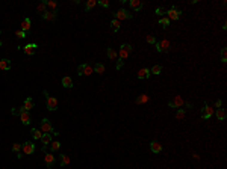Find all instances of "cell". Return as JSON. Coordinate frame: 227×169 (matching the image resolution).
<instances>
[{"instance_id":"f6af8a7d","label":"cell","mask_w":227,"mask_h":169,"mask_svg":"<svg viewBox=\"0 0 227 169\" xmlns=\"http://www.w3.org/2000/svg\"><path fill=\"white\" fill-rule=\"evenodd\" d=\"M221 106H223V101H221V100H217V101H215V109H221Z\"/></svg>"},{"instance_id":"d6986e66","label":"cell","mask_w":227,"mask_h":169,"mask_svg":"<svg viewBox=\"0 0 227 169\" xmlns=\"http://www.w3.org/2000/svg\"><path fill=\"white\" fill-rule=\"evenodd\" d=\"M129 5H130V8H132L133 11H141V9H142V6H144L141 0H130Z\"/></svg>"},{"instance_id":"b9f144b4","label":"cell","mask_w":227,"mask_h":169,"mask_svg":"<svg viewBox=\"0 0 227 169\" xmlns=\"http://www.w3.org/2000/svg\"><path fill=\"white\" fill-rule=\"evenodd\" d=\"M97 3L102 5L103 8H109V2H108V0H97Z\"/></svg>"},{"instance_id":"cb8c5ba5","label":"cell","mask_w":227,"mask_h":169,"mask_svg":"<svg viewBox=\"0 0 227 169\" xmlns=\"http://www.w3.org/2000/svg\"><path fill=\"white\" fill-rule=\"evenodd\" d=\"M106 55H108V58L111 59V61H117L118 59V55H117V52L115 50H114V48H108V50H106Z\"/></svg>"},{"instance_id":"ba28073f","label":"cell","mask_w":227,"mask_h":169,"mask_svg":"<svg viewBox=\"0 0 227 169\" xmlns=\"http://www.w3.org/2000/svg\"><path fill=\"white\" fill-rule=\"evenodd\" d=\"M21 151L24 153V154H33L35 153V143L33 142H24L21 145Z\"/></svg>"},{"instance_id":"d6a6232c","label":"cell","mask_w":227,"mask_h":169,"mask_svg":"<svg viewBox=\"0 0 227 169\" xmlns=\"http://www.w3.org/2000/svg\"><path fill=\"white\" fill-rule=\"evenodd\" d=\"M45 3H47V8H50L52 11H58V3L53 2V0H45Z\"/></svg>"},{"instance_id":"ab89813d","label":"cell","mask_w":227,"mask_h":169,"mask_svg":"<svg viewBox=\"0 0 227 169\" xmlns=\"http://www.w3.org/2000/svg\"><path fill=\"white\" fill-rule=\"evenodd\" d=\"M15 36H18L20 39H23V38H26V36H27V33H26V32H23V30H18V32H15Z\"/></svg>"},{"instance_id":"681fc988","label":"cell","mask_w":227,"mask_h":169,"mask_svg":"<svg viewBox=\"0 0 227 169\" xmlns=\"http://www.w3.org/2000/svg\"><path fill=\"white\" fill-rule=\"evenodd\" d=\"M47 169H52V168H47Z\"/></svg>"},{"instance_id":"e575fe53","label":"cell","mask_w":227,"mask_h":169,"mask_svg":"<svg viewBox=\"0 0 227 169\" xmlns=\"http://www.w3.org/2000/svg\"><path fill=\"white\" fill-rule=\"evenodd\" d=\"M159 24H161V26H162L164 29H167V27L170 26V20H168L167 17H164V18H161V20H159Z\"/></svg>"},{"instance_id":"6da1fadb","label":"cell","mask_w":227,"mask_h":169,"mask_svg":"<svg viewBox=\"0 0 227 169\" xmlns=\"http://www.w3.org/2000/svg\"><path fill=\"white\" fill-rule=\"evenodd\" d=\"M132 52H133V48H132L130 44H127V42L123 44V45L120 47V52L117 53V55H118V59H120V61H126V59L130 56Z\"/></svg>"},{"instance_id":"d4e9b609","label":"cell","mask_w":227,"mask_h":169,"mask_svg":"<svg viewBox=\"0 0 227 169\" xmlns=\"http://www.w3.org/2000/svg\"><path fill=\"white\" fill-rule=\"evenodd\" d=\"M30 136H32L35 140H41L42 131H41V130H36V128H32V130H30Z\"/></svg>"},{"instance_id":"d590c367","label":"cell","mask_w":227,"mask_h":169,"mask_svg":"<svg viewBox=\"0 0 227 169\" xmlns=\"http://www.w3.org/2000/svg\"><path fill=\"white\" fill-rule=\"evenodd\" d=\"M68 163H70V157L65 154H61V166H67Z\"/></svg>"},{"instance_id":"7bdbcfd3","label":"cell","mask_w":227,"mask_h":169,"mask_svg":"<svg viewBox=\"0 0 227 169\" xmlns=\"http://www.w3.org/2000/svg\"><path fill=\"white\" fill-rule=\"evenodd\" d=\"M11 113H12V115H15V116H20V113H21V109L12 107V109H11Z\"/></svg>"},{"instance_id":"484cf974","label":"cell","mask_w":227,"mask_h":169,"mask_svg":"<svg viewBox=\"0 0 227 169\" xmlns=\"http://www.w3.org/2000/svg\"><path fill=\"white\" fill-rule=\"evenodd\" d=\"M111 27H112V30H114V32H118V30H120V27H121V21H118V20L114 18V20L111 21Z\"/></svg>"},{"instance_id":"7dc6e473","label":"cell","mask_w":227,"mask_h":169,"mask_svg":"<svg viewBox=\"0 0 227 169\" xmlns=\"http://www.w3.org/2000/svg\"><path fill=\"white\" fill-rule=\"evenodd\" d=\"M0 47H2V41H0Z\"/></svg>"},{"instance_id":"3957f363","label":"cell","mask_w":227,"mask_h":169,"mask_svg":"<svg viewBox=\"0 0 227 169\" xmlns=\"http://www.w3.org/2000/svg\"><path fill=\"white\" fill-rule=\"evenodd\" d=\"M154 47H156L157 53H170V47H171V45H170V41H168V39H162V41L156 42Z\"/></svg>"},{"instance_id":"603a6c76","label":"cell","mask_w":227,"mask_h":169,"mask_svg":"<svg viewBox=\"0 0 227 169\" xmlns=\"http://www.w3.org/2000/svg\"><path fill=\"white\" fill-rule=\"evenodd\" d=\"M30 26H32V24H30V18H24V20H23V23H21V30L27 33V30H30Z\"/></svg>"},{"instance_id":"836d02e7","label":"cell","mask_w":227,"mask_h":169,"mask_svg":"<svg viewBox=\"0 0 227 169\" xmlns=\"http://www.w3.org/2000/svg\"><path fill=\"white\" fill-rule=\"evenodd\" d=\"M185 115H186V112H185V109H179L177 112H176V119H183L185 118Z\"/></svg>"},{"instance_id":"52a82bcc","label":"cell","mask_w":227,"mask_h":169,"mask_svg":"<svg viewBox=\"0 0 227 169\" xmlns=\"http://www.w3.org/2000/svg\"><path fill=\"white\" fill-rule=\"evenodd\" d=\"M114 18L118 20V21H121V20H130V18H132V14L127 12L126 9H118L117 12H114Z\"/></svg>"},{"instance_id":"f35d334b","label":"cell","mask_w":227,"mask_h":169,"mask_svg":"<svg viewBox=\"0 0 227 169\" xmlns=\"http://www.w3.org/2000/svg\"><path fill=\"white\" fill-rule=\"evenodd\" d=\"M145 39H147V42H148V44H153V45L157 42V41H156V38H154L153 35H147V38H145Z\"/></svg>"},{"instance_id":"277c9868","label":"cell","mask_w":227,"mask_h":169,"mask_svg":"<svg viewBox=\"0 0 227 169\" xmlns=\"http://www.w3.org/2000/svg\"><path fill=\"white\" fill-rule=\"evenodd\" d=\"M94 72L93 66H91V63H80L77 66V74L79 76H91Z\"/></svg>"},{"instance_id":"1f68e13d","label":"cell","mask_w":227,"mask_h":169,"mask_svg":"<svg viewBox=\"0 0 227 169\" xmlns=\"http://www.w3.org/2000/svg\"><path fill=\"white\" fill-rule=\"evenodd\" d=\"M93 69H94V72H97V74H103L105 72V65L103 63H96L93 66Z\"/></svg>"},{"instance_id":"60d3db41","label":"cell","mask_w":227,"mask_h":169,"mask_svg":"<svg viewBox=\"0 0 227 169\" xmlns=\"http://www.w3.org/2000/svg\"><path fill=\"white\" fill-rule=\"evenodd\" d=\"M20 150H21V143H14L12 145V151L14 153H20Z\"/></svg>"},{"instance_id":"2e32d148","label":"cell","mask_w":227,"mask_h":169,"mask_svg":"<svg viewBox=\"0 0 227 169\" xmlns=\"http://www.w3.org/2000/svg\"><path fill=\"white\" fill-rule=\"evenodd\" d=\"M58 17V11H47L45 14H42V18L45 21H55Z\"/></svg>"},{"instance_id":"c3c4849f","label":"cell","mask_w":227,"mask_h":169,"mask_svg":"<svg viewBox=\"0 0 227 169\" xmlns=\"http://www.w3.org/2000/svg\"><path fill=\"white\" fill-rule=\"evenodd\" d=\"M0 33H2V29H0Z\"/></svg>"},{"instance_id":"9c48e42d","label":"cell","mask_w":227,"mask_h":169,"mask_svg":"<svg viewBox=\"0 0 227 169\" xmlns=\"http://www.w3.org/2000/svg\"><path fill=\"white\" fill-rule=\"evenodd\" d=\"M183 103H185V101H183V98H182L180 95H176L171 101H168V106H170V107H173V109H179V107L183 106Z\"/></svg>"},{"instance_id":"8d00e7d4","label":"cell","mask_w":227,"mask_h":169,"mask_svg":"<svg viewBox=\"0 0 227 169\" xmlns=\"http://www.w3.org/2000/svg\"><path fill=\"white\" fill-rule=\"evenodd\" d=\"M221 62H223V63L227 62V48H226V47L221 50Z\"/></svg>"},{"instance_id":"8fae6325","label":"cell","mask_w":227,"mask_h":169,"mask_svg":"<svg viewBox=\"0 0 227 169\" xmlns=\"http://www.w3.org/2000/svg\"><path fill=\"white\" fill-rule=\"evenodd\" d=\"M214 113H215V109L211 107V106H208V104L201 109V118H203V119H209Z\"/></svg>"},{"instance_id":"ffe728a7","label":"cell","mask_w":227,"mask_h":169,"mask_svg":"<svg viewBox=\"0 0 227 169\" xmlns=\"http://www.w3.org/2000/svg\"><path fill=\"white\" fill-rule=\"evenodd\" d=\"M136 76H138V79H141V80H144V79L147 80V79L150 77V69H148V68H141Z\"/></svg>"},{"instance_id":"9a60e30c","label":"cell","mask_w":227,"mask_h":169,"mask_svg":"<svg viewBox=\"0 0 227 169\" xmlns=\"http://www.w3.org/2000/svg\"><path fill=\"white\" fill-rule=\"evenodd\" d=\"M150 150H151V153L159 154V153L162 151V145L159 143L157 140H151V142H150Z\"/></svg>"},{"instance_id":"7a4b0ae2","label":"cell","mask_w":227,"mask_h":169,"mask_svg":"<svg viewBox=\"0 0 227 169\" xmlns=\"http://www.w3.org/2000/svg\"><path fill=\"white\" fill-rule=\"evenodd\" d=\"M44 94H45V106H47V109L50 110V112H55L56 109H58V100L55 98V97H50L49 94H47V91H44Z\"/></svg>"},{"instance_id":"5bb4252c","label":"cell","mask_w":227,"mask_h":169,"mask_svg":"<svg viewBox=\"0 0 227 169\" xmlns=\"http://www.w3.org/2000/svg\"><path fill=\"white\" fill-rule=\"evenodd\" d=\"M36 48H38L36 44H27V45H24V47H21V50H24V53H26L27 56H33V55L36 53Z\"/></svg>"},{"instance_id":"4dcf8cb0","label":"cell","mask_w":227,"mask_h":169,"mask_svg":"<svg viewBox=\"0 0 227 169\" xmlns=\"http://www.w3.org/2000/svg\"><path fill=\"white\" fill-rule=\"evenodd\" d=\"M161 71H162V66H161V65H153V66L150 68V74L159 76V74H161Z\"/></svg>"},{"instance_id":"f546056e","label":"cell","mask_w":227,"mask_h":169,"mask_svg":"<svg viewBox=\"0 0 227 169\" xmlns=\"http://www.w3.org/2000/svg\"><path fill=\"white\" fill-rule=\"evenodd\" d=\"M97 5V0H86L85 2V11H91Z\"/></svg>"},{"instance_id":"7402d4cb","label":"cell","mask_w":227,"mask_h":169,"mask_svg":"<svg viewBox=\"0 0 227 169\" xmlns=\"http://www.w3.org/2000/svg\"><path fill=\"white\" fill-rule=\"evenodd\" d=\"M49 9H47V3H45V0H44V2H41V3H38V6H36V12L38 14H45V12H47Z\"/></svg>"},{"instance_id":"e0dca14e","label":"cell","mask_w":227,"mask_h":169,"mask_svg":"<svg viewBox=\"0 0 227 169\" xmlns=\"http://www.w3.org/2000/svg\"><path fill=\"white\" fill-rule=\"evenodd\" d=\"M61 83H62V86H64L65 89H71V88H73V79H71L70 76H64Z\"/></svg>"},{"instance_id":"f1b7e54d","label":"cell","mask_w":227,"mask_h":169,"mask_svg":"<svg viewBox=\"0 0 227 169\" xmlns=\"http://www.w3.org/2000/svg\"><path fill=\"white\" fill-rule=\"evenodd\" d=\"M148 95H145V94H142V95H139L138 98H136V104H145V103H148Z\"/></svg>"},{"instance_id":"30bf717a","label":"cell","mask_w":227,"mask_h":169,"mask_svg":"<svg viewBox=\"0 0 227 169\" xmlns=\"http://www.w3.org/2000/svg\"><path fill=\"white\" fill-rule=\"evenodd\" d=\"M33 107H35V101H33V98H32V97H27V98L24 100V103H23V106H21L20 109H21V110H26V112H30Z\"/></svg>"},{"instance_id":"74e56055","label":"cell","mask_w":227,"mask_h":169,"mask_svg":"<svg viewBox=\"0 0 227 169\" xmlns=\"http://www.w3.org/2000/svg\"><path fill=\"white\" fill-rule=\"evenodd\" d=\"M154 14H156V15H159V17H162V15H165V14H167V9H165V8H156Z\"/></svg>"},{"instance_id":"8992f818","label":"cell","mask_w":227,"mask_h":169,"mask_svg":"<svg viewBox=\"0 0 227 169\" xmlns=\"http://www.w3.org/2000/svg\"><path fill=\"white\" fill-rule=\"evenodd\" d=\"M180 17H182V11H180V9H177L176 6H171L170 9H167V18H168V20H174V21H177Z\"/></svg>"},{"instance_id":"ee69618b","label":"cell","mask_w":227,"mask_h":169,"mask_svg":"<svg viewBox=\"0 0 227 169\" xmlns=\"http://www.w3.org/2000/svg\"><path fill=\"white\" fill-rule=\"evenodd\" d=\"M123 66H124V62H123V61H120V59H118V61H117V66H115V68H117V69H121V68H123Z\"/></svg>"},{"instance_id":"bcb514c9","label":"cell","mask_w":227,"mask_h":169,"mask_svg":"<svg viewBox=\"0 0 227 169\" xmlns=\"http://www.w3.org/2000/svg\"><path fill=\"white\" fill-rule=\"evenodd\" d=\"M185 104H186V107H188V109H191V107H192V104H191L189 101H188V103H185Z\"/></svg>"},{"instance_id":"ac0fdd59","label":"cell","mask_w":227,"mask_h":169,"mask_svg":"<svg viewBox=\"0 0 227 169\" xmlns=\"http://www.w3.org/2000/svg\"><path fill=\"white\" fill-rule=\"evenodd\" d=\"M12 68V62L9 59H0V69L3 71H9Z\"/></svg>"},{"instance_id":"7c38bea8","label":"cell","mask_w":227,"mask_h":169,"mask_svg":"<svg viewBox=\"0 0 227 169\" xmlns=\"http://www.w3.org/2000/svg\"><path fill=\"white\" fill-rule=\"evenodd\" d=\"M20 119H21V124H23V125H29V124H30V121H32L30 112L21 110V113H20Z\"/></svg>"},{"instance_id":"4fadbf2b","label":"cell","mask_w":227,"mask_h":169,"mask_svg":"<svg viewBox=\"0 0 227 169\" xmlns=\"http://www.w3.org/2000/svg\"><path fill=\"white\" fill-rule=\"evenodd\" d=\"M41 142H42V151L45 153V151H47V145L52 143V134L50 133H42Z\"/></svg>"},{"instance_id":"44dd1931","label":"cell","mask_w":227,"mask_h":169,"mask_svg":"<svg viewBox=\"0 0 227 169\" xmlns=\"http://www.w3.org/2000/svg\"><path fill=\"white\" fill-rule=\"evenodd\" d=\"M44 162H45V165H47V168H50V166L56 162V157H55L52 153H50V154H45V156H44Z\"/></svg>"},{"instance_id":"83f0119b","label":"cell","mask_w":227,"mask_h":169,"mask_svg":"<svg viewBox=\"0 0 227 169\" xmlns=\"http://www.w3.org/2000/svg\"><path fill=\"white\" fill-rule=\"evenodd\" d=\"M59 150H61V142H59V140H52V143H50V151L55 153V151H59Z\"/></svg>"},{"instance_id":"4316f807","label":"cell","mask_w":227,"mask_h":169,"mask_svg":"<svg viewBox=\"0 0 227 169\" xmlns=\"http://www.w3.org/2000/svg\"><path fill=\"white\" fill-rule=\"evenodd\" d=\"M214 115H215V116H217V118H218L220 121L226 119V116H227V113H226V110H224V109H217Z\"/></svg>"},{"instance_id":"5b68a950","label":"cell","mask_w":227,"mask_h":169,"mask_svg":"<svg viewBox=\"0 0 227 169\" xmlns=\"http://www.w3.org/2000/svg\"><path fill=\"white\" fill-rule=\"evenodd\" d=\"M39 130H41L42 133H52V131H53V125H52V123H50L47 118H42V119L39 121Z\"/></svg>"}]
</instances>
